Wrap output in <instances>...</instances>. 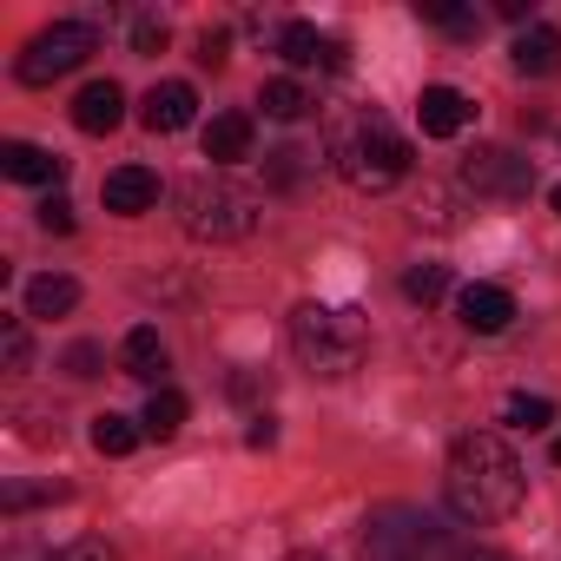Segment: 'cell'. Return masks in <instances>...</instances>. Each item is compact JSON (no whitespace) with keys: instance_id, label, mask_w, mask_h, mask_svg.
<instances>
[{"instance_id":"32","label":"cell","mask_w":561,"mask_h":561,"mask_svg":"<svg viewBox=\"0 0 561 561\" xmlns=\"http://www.w3.org/2000/svg\"><path fill=\"white\" fill-rule=\"evenodd\" d=\"M244 443H251V449H271V443H277V423H271V416H251Z\"/></svg>"},{"instance_id":"30","label":"cell","mask_w":561,"mask_h":561,"mask_svg":"<svg viewBox=\"0 0 561 561\" xmlns=\"http://www.w3.org/2000/svg\"><path fill=\"white\" fill-rule=\"evenodd\" d=\"M298 172H305V152H291V146H285V152H271V185H285V192H291Z\"/></svg>"},{"instance_id":"26","label":"cell","mask_w":561,"mask_h":561,"mask_svg":"<svg viewBox=\"0 0 561 561\" xmlns=\"http://www.w3.org/2000/svg\"><path fill=\"white\" fill-rule=\"evenodd\" d=\"M0 351H8V370H27V324L0 318Z\"/></svg>"},{"instance_id":"12","label":"cell","mask_w":561,"mask_h":561,"mask_svg":"<svg viewBox=\"0 0 561 561\" xmlns=\"http://www.w3.org/2000/svg\"><path fill=\"white\" fill-rule=\"evenodd\" d=\"M0 172H8L14 185H60L67 159L47 152V146H34V139H8V146H0Z\"/></svg>"},{"instance_id":"18","label":"cell","mask_w":561,"mask_h":561,"mask_svg":"<svg viewBox=\"0 0 561 561\" xmlns=\"http://www.w3.org/2000/svg\"><path fill=\"white\" fill-rule=\"evenodd\" d=\"M80 305V285L73 277H60V271H47V277H34L27 285V318H67Z\"/></svg>"},{"instance_id":"19","label":"cell","mask_w":561,"mask_h":561,"mask_svg":"<svg viewBox=\"0 0 561 561\" xmlns=\"http://www.w3.org/2000/svg\"><path fill=\"white\" fill-rule=\"evenodd\" d=\"M257 106H264V119H285V126H291V119L311 113V93H305L298 80H264V87H257Z\"/></svg>"},{"instance_id":"2","label":"cell","mask_w":561,"mask_h":561,"mask_svg":"<svg viewBox=\"0 0 561 561\" xmlns=\"http://www.w3.org/2000/svg\"><path fill=\"white\" fill-rule=\"evenodd\" d=\"M331 159L357 192H390L397 179H410V139L383 119V113H357L331 133Z\"/></svg>"},{"instance_id":"7","label":"cell","mask_w":561,"mask_h":561,"mask_svg":"<svg viewBox=\"0 0 561 561\" xmlns=\"http://www.w3.org/2000/svg\"><path fill=\"white\" fill-rule=\"evenodd\" d=\"M462 185L482 192V198H522V192L535 185V165L515 159V152H502V146H482V152L462 165Z\"/></svg>"},{"instance_id":"3","label":"cell","mask_w":561,"mask_h":561,"mask_svg":"<svg viewBox=\"0 0 561 561\" xmlns=\"http://www.w3.org/2000/svg\"><path fill=\"white\" fill-rule=\"evenodd\" d=\"M291 344L305 357V370L318 377H351L370 351V324L357 311H337V305H298L291 311Z\"/></svg>"},{"instance_id":"5","label":"cell","mask_w":561,"mask_h":561,"mask_svg":"<svg viewBox=\"0 0 561 561\" xmlns=\"http://www.w3.org/2000/svg\"><path fill=\"white\" fill-rule=\"evenodd\" d=\"M179 225H185L192 238H205V244H238V238L257 231V198H251L244 185L205 172V179L179 185Z\"/></svg>"},{"instance_id":"35","label":"cell","mask_w":561,"mask_h":561,"mask_svg":"<svg viewBox=\"0 0 561 561\" xmlns=\"http://www.w3.org/2000/svg\"><path fill=\"white\" fill-rule=\"evenodd\" d=\"M291 561H324V554H291Z\"/></svg>"},{"instance_id":"9","label":"cell","mask_w":561,"mask_h":561,"mask_svg":"<svg viewBox=\"0 0 561 561\" xmlns=\"http://www.w3.org/2000/svg\"><path fill=\"white\" fill-rule=\"evenodd\" d=\"M469 119H476L469 93H456V87H423V100H416V126H423V139H456Z\"/></svg>"},{"instance_id":"11","label":"cell","mask_w":561,"mask_h":561,"mask_svg":"<svg viewBox=\"0 0 561 561\" xmlns=\"http://www.w3.org/2000/svg\"><path fill=\"white\" fill-rule=\"evenodd\" d=\"M100 198H106V211L139 218V211H152V205H159V172H146V165H119V172H106Z\"/></svg>"},{"instance_id":"4","label":"cell","mask_w":561,"mask_h":561,"mask_svg":"<svg viewBox=\"0 0 561 561\" xmlns=\"http://www.w3.org/2000/svg\"><path fill=\"white\" fill-rule=\"evenodd\" d=\"M364 561H456V535L410 502H383L364 522Z\"/></svg>"},{"instance_id":"24","label":"cell","mask_w":561,"mask_h":561,"mask_svg":"<svg viewBox=\"0 0 561 561\" xmlns=\"http://www.w3.org/2000/svg\"><path fill=\"white\" fill-rule=\"evenodd\" d=\"M508 423L515 430H548L554 423V403L548 397H508Z\"/></svg>"},{"instance_id":"20","label":"cell","mask_w":561,"mask_h":561,"mask_svg":"<svg viewBox=\"0 0 561 561\" xmlns=\"http://www.w3.org/2000/svg\"><path fill=\"white\" fill-rule=\"evenodd\" d=\"M185 410H192V403H185L179 390H152V397H146V416H139V423H146V436L172 443V436L185 430Z\"/></svg>"},{"instance_id":"13","label":"cell","mask_w":561,"mask_h":561,"mask_svg":"<svg viewBox=\"0 0 561 561\" xmlns=\"http://www.w3.org/2000/svg\"><path fill=\"white\" fill-rule=\"evenodd\" d=\"M277 54H285L291 67H344V47L331 34H318L311 21H285V27H277Z\"/></svg>"},{"instance_id":"25","label":"cell","mask_w":561,"mask_h":561,"mask_svg":"<svg viewBox=\"0 0 561 561\" xmlns=\"http://www.w3.org/2000/svg\"><path fill=\"white\" fill-rule=\"evenodd\" d=\"M47 561H119V554H113V548H106L100 535H80V541H67V548H54Z\"/></svg>"},{"instance_id":"15","label":"cell","mask_w":561,"mask_h":561,"mask_svg":"<svg viewBox=\"0 0 561 561\" xmlns=\"http://www.w3.org/2000/svg\"><path fill=\"white\" fill-rule=\"evenodd\" d=\"M119 119H126V93H119L113 80L80 87V100H73V126H80V133H113Z\"/></svg>"},{"instance_id":"23","label":"cell","mask_w":561,"mask_h":561,"mask_svg":"<svg viewBox=\"0 0 561 561\" xmlns=\"http://www.w3.org/2000/svg\"><path fill=\"white\" fill-rule=\"evenodd\" d=\"M416 14H423V21H436V27H443V34H456V41H462V34H476V14H469V8H449V0H416Z\"/></svg>"},{"instance_id":"36","label":"cell","mask_w":561,"mask_h":561,"mask_svg":"<svg viewBox=\"0 0 561 561\" xmlns=\"http://www.w3.org/2000/svg\"><path fill=\"white\" fill-rule=\"evenodd\" d=\"M554 462H561V436H554Z\"/></svg>"},{"instance_id":"31","label":"cell","mask_w":561,"mask_h":561,"mask_svg":"<svg viewBox=\"0 0 561 561\" xmlns=\"http://www.w3.org/2000/svg\"><path fill=\"white\" fill-rule=\"evenodd\" d=\"M225 54H231L225 34H205V41H198V67H225Z\"/></svg>"},{"instance_id":"28","label":"cell","mask_w":561,"mask_h":561,"mask_svg":"<svg viewBox=\"0 0 561 561\" xmlns=\"http://www.w3.org/2000/svg\"><path fill=\"white\" fill-rule=\"evenodd\" d=\"M41 231H54V238H67V231H73V205H67L60 192L41 205Z\"/></svg>"},{"instance_id":"22","label":"cell","mask_w":561,"mask_h":561,"mask_svg":"<svg viewBox=\"0 0 561 561\" xmlns=\"http://www.w3.org/2000/svg\"><path fill=\"white\" fill-rule=\"evenodd\" d=\"M403 298H410V305H423V311H430V305H443V298H449V271H443V264H410Z\"/></svg>"},{"instance_id":"8","label":"cell","mask_w":561,"mask_h":561,"mask_svg":"<svg viewBox=\"0 0 561 561\" xmlns=\"http://www.w3.org/2000/svg\"><path fill=\"white\" fill-rule=\"evenodd\" d=\"M139 119H146V133H185V126L198 119V93H192L185 80H159V87L146 93Z\"/></svg>"},{"instance_id":"29","label":"cell","mask_w":561,"mask_h":561,"mask_svg":"<svg viewBox=\"0 0 561 561\" xmlns=\"http://www.w3.org/2000/svg\"><path fill=\"white\" fill-rule=\"evenodd\" d=\"M100 364H106L100 344H73V351H67V377H100Z\"/></svg>"},{"instance_id":"27","label":"cell","mask_w":561,"mask_h":561,"mask_svg":"<svg viewBox=\"0 0 561 561\" xmlns=\"http://www.w3.org/2000/svg\"><path fill=\"white\" fill-rule=\"evenodd\" d=\"M133 47H139V54H159V47H165V21H159V14H139V21H133Z\"/></svg>"},{"instance_id":"1","label":"cell","mask_w":561,"mask_h":561,"mask_svg":"<svg viewBox=\"0 0 561 561\" xmlns=\"http://www.w3.org/2000/svg\"><path fill=\"white\" fill-rule=\"evenodd\" d=\"M522 489H528V476H522L515 449H508L495 430H469V436L449 449L443 502H449V515H456V522H476V528L508 522V515L522 508Z\"/></svg>"},{"instance_id":"33","label":"cell","mask_w":561,"mask_h":561,"mask_svg":"<svg viewBox=\"0 0 561 561\" xmlns=\"http://www.w3.org/2000/svg\"><path fill=\"white\" fill-rule=\"evenodd\" d=\"M456 561H508L502 548H469V554H456Z\"/></svg>"},{"instance_id":"17","label":"cell","mask_w":561,"mask_h":561,"mask_svg":"<svg viewBox=\"0 0 561 561\" xmlns=\"http://www.w3.org/2000/svg\"><path fill=\"white\" fill-rule=\"evenodd\" d=\"M119 364H126V377H139V383H152V390H165L159 377L172 370V357H165V344H159V331H152V324H139V331H126V344H119Z\"/></svg>"},{"instance_id":"16","label":"cell","mask_w":561,"mask_h":561,"mask_svg":"<svg viewBox=\"0 0 561 561\" xmlns=\"http://www.w3.org/2000/svg\"><path fill=\"white\" fill-rule=\"evenodd\" d=\"M251 139H257L251 113H218V119L205 126V159H211V165H238V159H251Z\"/></svg>"},{"instance_id":"21","label":"cell","mask_w":561,"mask_h":561,"mask_svg":"<svg viewBox=\"0 0 561 561\" xmlns=\"http://www.w3.org/2000/svg\"><path fill=\"white\" fill-rule=\"evenodd\" d=\"M139 436H146V423H133V416H119V410L93 416V449H100V456H133Z\"/></svg>"},{"instance_id":"34","label":"cell","mask_w":561,"mask_h":561,"mask_svg":"<svg viewBox=\"0 0 561 561\" xmlns=\"http://www.w3.org/2000/svg\"><path fill=\"white\" fill-rule=\"evenodd\" d=\"M548 205H554V211H561V185H554V192H548Z\"/></svg>"},{"instance_id":"10","label":"cell","mask_w":561,"mask_h":561,"mask_svg":"<svg viewBox=\"0 0 561 561\" xmlns=\"http://www.w3.org/2000/svg\"><path fill=\"white\" fill-rule=\"evenodd\" d=\"M456 311H462V331L495 337V331L515 324V291H502V285H469V291L456 298Z\"/></svg>"},{"instance_id":"6","label":"cell","mask_w":561,"mask_h":561,"mask_svg":"<svg viewBox=\"0 0 561 561\" xmlns=\"http://www.w3.org/2000/svg\"><path fill=\"white\" fill-rule=\"evenodd\" d=\"M93 54H100V27H93V21H54V27H41V34L21 47L14 73H21L27 87H54L60 73L87 67Z\"/></svg>"},{"instance_id":"14","label":"cell","mask_w":561,"mask_h":561,"mask_svg":"<svg viewBox=\"0 0 561 561\" xmlns=\"http://www.w3.org/2000/svg\"><path fill=\"white\" fill-rule=\"evenodd\" d=\"M508 60H515V73H528V80H541V73H554V67H561V34H554L548 21H528V27L515 34V47H508Z\"/></svg>"}]
</instances>
